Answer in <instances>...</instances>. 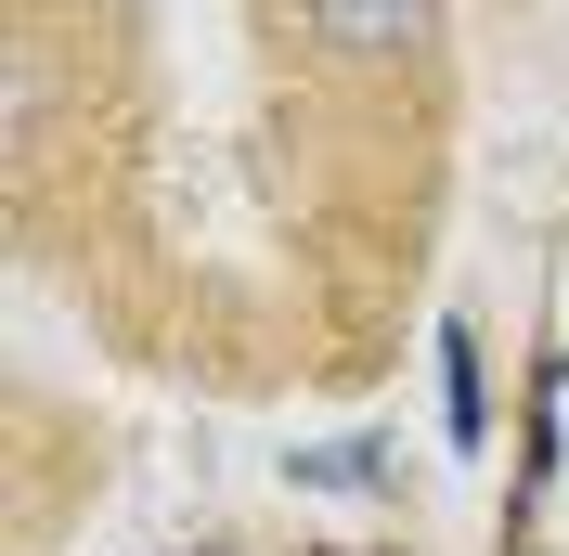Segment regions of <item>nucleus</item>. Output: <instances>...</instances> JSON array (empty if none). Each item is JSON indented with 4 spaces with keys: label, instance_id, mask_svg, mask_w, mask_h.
<instances>
[{
    "label": "nucleus",
    "instance_id": "f257e3e1",
    "mask_svg": "<svg viewBox=\"0 0 569 556\" xmlns=\"http://www.w3.org/2000/svg\"><path fill=\"white\" fill-rule=\"evenodd\" d=\"M298 27H311L323 52H362V66H389V52H427L440 0H298Z\"/></svg>",
    "mask_w": 569,
    "mask_h": 556
},
{
    "label": "nucleus",
    "instance_id": "f03ea898",
    "mask_svg": "<svg viewBox=\"0 0 569 556\" xmlns=\"http://www.w3.org/2000/svg\"><path fill=\"white\" fill-rule=\"evenodd\" d=\"M440 427H453V453H492V376H479V324H440Z\"/></svg>",
    "mask_w": 569,
    "mask_h": 556
},
{
    "label": "nucleus",
    "instance_id": "7ed1b4c3",
    "mask_svg": "<svg viewBox=\"0 0 569 556\" xmlns=\"http://www.w3.org/2000/svg\"><path fill=\"white\" fill-rule=\"evenodd\" d=\"M389 479V440H311L298 453V492H376Z\"/></svg>",
    "mask_w": 569,
    "mask_h": 556
},
{
    "label": "nucleus",
    "instance_id": "20e7f679",
    "mask_svg": "<svg viewBox=\"0 0 569 556\" xmlns=\"http://www.w3.org/2000/svg\"><path fill=\"white\" fill-rule=\"evenodd\" d=\"M557 401H569V363H557V349H531V401H518V427H531V492L557 479Z\"/></svg>",
    "mask_w": 569,
    "mask_h": 556
},
{
    "label": "nucleus",
    "instance_id": "39448f33",
    "mask_svg": "<svg viewBox=\"0 0 569 556\" xmlns=\"http://www.w3.org/2000/svg\"><path fill=\"white\" fill-rule=\"evenodd\" d=\"M298 556H323V544H298Z\"/></svg>",
    "mask_w": 569,
    "mask_h": 556
},
{
    "label": "nucleus",
    "instance_id": "423d86ee",
    "mask_svg": "<svg viewBox=\"0 0 569 556\" xmlns=\"http://www.w3.org/2000/svg\"><path fill=\"white\" fill-rule=\"evenodd\" d=\"M194 556H220V544H194Z\"/></svg>",
    "mask_w": 569,
    "mask_h": 556
}]
</instances>
